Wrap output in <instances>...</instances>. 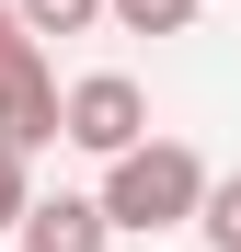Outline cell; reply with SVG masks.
I'll return each mask as SVG.
<instances>
[{
  "instance_id": "6da1fadb",
  "label": "cell",
  "mask_w": 241,
  "mask_h": 252,
  "mask_svg": "<svg viewBox=\"0 0 241 252\" xmlns=\"http://www.w3.org/2000/svg\"><path fill=\"white\" fill-rule=\"evenodd\" d=\"M207 206V160L184 138H138L127 160H103V218L115 229H184Z\"/></svg>"
},
{
  "instance_id": "7a4b0ae2",
  "label": "cell",
  "mask_w": 241,
  "mask_h": 252,
  "mask_svg": "<svg viewBox=\"0 0 241 252\" xmlns=\"http://www.w3.org/2000/svg\"><path fill=\"white\" fill-rule=\"evenodd\" d=\"M58 138H69V149H92V160H127V149L149 138V92H138L127 69L69 80V92H58Z\"/></svg>"
},
{
  "instance_id": "3957f363",
  "label": "cell",
  "mask_w": 241,
  "mask_h": 252,
  "mask_svg": "<svg viewBox=\"0 0 241 252\" xmlns=\"http://www.w3.org/2000/svg\"><path fill=\"white\" fill-rule=\"evenodd\" d=\"M58 138V80H46V58H34V46H12V58H0V149H46Z\"/></svg>"
},
{
  "instance_id": "277c9868",
  "label": "cell",
  "mask_w": 241,
  "mask_h": 252,
  "mask_svg": "<svg viewBox=\"0 0 241 252\" xmlns=\"http://www.w3.org/2000/svg\"><path fill=\"white\" fill-rule=\"evenodd\" d=\"M115 218H103V195H34L23 206V252H103Z\"/></svg>"
},
{
  "instance_id": "5b68a950",
  "label": "cell",
  "mask_w": 241,
  "mask_h": 252,
  "mask_svg": "<svg viewBox=\"0 0 241 252\" xmlns=\"http://www.w3.org/2000/svg\"><path fill=\"white\" fill-rule=\"evenodd\" d=\"M103 12L127 23V34H184L195 12H207V0H103Z\"/></svg>"
},
{
  "instance_id": "8992f818",
  "label": "cell",
  "mask_w": 241,
  "mask_h": 252,
  "mask_svg": "<svg viewBox=\"0 0 241 252\" xmlns=\"http://www.w3.org/2000/svg\"><path fill=\"white\" fill-rule=\"evenodd\" d=\"M12 12H23V34H92L103 0H12Z\"/></svg>"
},
{
  "instance_id": "52a82bcc",
  "label": "cell",
  "mask_w": 241,
  "mask_h": 252,
  "mask_svg": "<svg viewBox=\"0 0 241 252\" xmlns=\"http://www.w3.org/2000/svg\"><path fill=\"white\" fill-rule=\"evenodd\" d=\"M195 218H207V241H218V252H241V172H230V184H207V206H195Z\"/></svg>"
},
{
  "instance_id": "ba28073f",
  "label": "cell",
  "mask_w": 241,
  "mask_h": 252,
  "mask_svg": "<svg viewBox=\"0 0 241 252\" xmlns=\"http://www.w3.org/2000/svg\"><path fill=\"white\" fill-rule=\"evenodd\" d=\"M23 206H34V172H23V149H0V229H23Z\"/></svg>"
},
{
  "instance_id": "9c48e42d",
  "label": "cell",
  "mask_w": 241,
  "mask_h": 252,
  "mask_svg": "<svg viewBox=\"0 0 241 252\" xmlns=\"http://www.w3.org/2000/svg\"><path fill=\"white\" fill-rule=\"evenodd\" d=\"M12 46H34V34H23V12H12V0H0V58H12Z\"/></svg>"
}]
</instances>
